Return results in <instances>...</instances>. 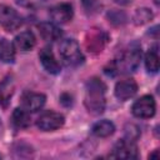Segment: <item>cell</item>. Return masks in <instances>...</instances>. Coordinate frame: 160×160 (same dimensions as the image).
<instances>
[{
	"mask_svg": "<svg viewBox=\"0 0 160 160\" xmlns=\"http://www.w3.org/2000/svg\"><path fill=\"white\" fill-rule=\"evenodd\" d=\"M22 24L21 16L18 14V11L8 5L0 4V26L11 32L18 30Z\"/></svg>",
	"mask_w": 160,
	"mask_h": 160,
	"instance_id": "277c9868",
	"label": "cell"
},
{
	"mask_svg": "<svg viewBox=\"0 0 160 160\" xmlns=\"http://www.w3.org/2000/svg\"><path fill=\"white\" fill-rule=\"evenodd\" d=\"M92 134L98 138H108L114 134L115 125L110 120H100L92 125Z\"/></svg>",
	"mask_w": 160,
	"mask_h": 160,
	"instance_id": "9a60e30c",
	"label": "cell"
},
{
	"mask_svg": "<svg viewBox=\"0 0 160 160\" xmlns=\"http://www.w3.org/2000/svg\"><path fill=\"white\" fill-rule=\"evenodd\" d=\"M11 120H12V124L19 128V129H22V128H28L30 125V112L26 111L24 108H16L11 115Z\"/></svg>",
	"mask_w": 160,
	"mask_h": 160,
	"instance_id": "ac0fdd59",
	"label": "cell"
},
{
	"mask_svg": "<svg viewBox=\"0 0 160 160\" xmlns=\"http://www.w3.org/2000/svg\"><path fill=\"white\" fill-rule=\"evenodd\" d=\"M48 0H18V4L22 8H29V9H36L42 6Z\"/></svg>",
	"mask_w": 160,
	"mask_h": 160,
	"instance_id": "7402d4cb",
	"label": "cell"
},
{
	"mask_svg": "<svg viewBox=\"0 0 160 160\" xmlns=\"http://www.w3.org/2000/svg\"><path fill=\"white\" fill-rule=\"evenodd\" d=\"M49 15L55 24H66L72 19V15H74L72 6L69 2L56 4L50 9Z\"/></svg>",
	"mask_w": 160,
	"mask_h": 160,
	"instance_id": "ba28073f",
	"label": "cell"
},
{
	"mask_svg": "<svg viewBox=\"0 0 160 160\" xmlns=\"http://www.w3.org/2000/svg\"><path fill=\"white\" fill-rule=\"evenodd\" d=\"M65 122V118L62 114L56 111H45L36 120V126L42 131H54L61 128Z\"/></svg>",
	"mask_w": 160,
	"mask_h": 160,
	"instance_id": "52a82bcc",
	"label": "cell"
},
{
	"mask_svg": "<svg viewBox=\"0 0 160 160\" xmlns=\"http://www.w3.org/2000/svg\"><path fill=\"white\" fill-rule=\"evenodd\" d=\"M60 102H61L64 106L69 108V106L72 105V96H71L70 94H68V92H64V94H61V96H60Z\"/></svg>",
	"mask_w": 160,
	"mask_h": 160,
	"instance_id": "d4e9b609",
	"label": "cell"
},
{
	"mask_svg": "<svg viewBox=\"0 0 160 160\" xmlns=\"http://www.w3.org/2000/svg\"><path fill=\"white\" fill-rule=\"evenodd\" d=\"M38 29H39L40 36L45 41H50V42L56 41L62 35L61 29L55 22H41V24H39Z\"/></svg>",
	"mask_w": 160,
	"mask_h": 160,
	"instance_id": "4fadbf2b",
	"label": "cell"
},
{
	"mask_svg": "<svg viewBox=\"0 0 160 160\" xmlns=\"http://www.w3.org/2000/svg\"><path fill=\"white\" fill-rule=\"evenodd\" d=\"M105 84L96 78H92L86 82V96L84 104L89 112L99 115L105 110Z\"/></svg>",
	"mask_w": 160,
	"mask_h": 160,
	"instance_id": "7a4b0ae2",
	"label": "cell"
},
{
	"mask_svg": "<svg viewBox=\"0 0 160 160\" xmlns=\"http://www.w3.org/2000/svg\"><path fill=\"white\" fill-rule=\"evenodd\" d=\"M145 68L149 72H158L159 70V54H158V50L156 48H152L150 49L146 55H145Z\"/></svg>",
	"mask_w": 160,
	"mask_h": 160,
	"instance_id": "d6986e66",
	"label": "cell"
},
{
	"mask_svg": "<svg viewBox=\"0 0 160 160\" xmlns=\"http://www.w3.org/2000/svg\"><path fill=\"white\" fill-rule=\"evenodd\" d=\"M36 44V38L31 31H22L14 39V48L20 51H29Z\"/></svg>",
	"mask_w": 160,
	"mask_h": 160,
	"instance_id": "5bb4252c",
	"label": "cell"
},
{
	"mask_svg": "<svg viewBox=\"0 0 160 160\" xmlns=\"http://www.w3.org/2000/svg\"><path fill=\"white\" fill-rule=\"evenodd\" d=\"M108 40V36L99 29H92L89 31L86 38V48L90 52H100Z\"/></svg>",
	"mask_w": 160,
	"mask_h": 160,
	"instance_id": "7c38bea8",
	"label": "cell"
},
{
	"mask_svg": "<svg viewBox=\"0 0 160 160\" xmlns=\"http://www.w3.org/2000/svg\"><path fill=\"white\" fill-rule=\"evenodd\" d=\"M45 101H46V96L40 92L28 91L21 96V105L29 112H35L42 109V106L45 105Z\"/></svg>",
	"mask_w": 160,
	"mask_h": 160,
	"instance_id": "9c48e42d",
	"label": "cell"
},
{
	"mask_svg": "<svg viewBox=\"0 0 160 160\" xmlns=\"http://www.w3.org/2000/svg\"><path fill=\"white\" fill-rule=\"evenodd\" d=\"M59 54L64 64L68 66H78L84 61V55L80 50V46L74 39H64L60 42Z\"/></svg>",
	"mask_w": 160,
	"mask_h": 160,
	"instance_id": "3957f363",
	"label": "cell"
},
{
	"mask_svg": "<svg viewBox=\"0 0 160 160\" xmlns=\"http://www.w3.org/2000/svg\"><path fill=\"white\" fill-rule=\"evenodd\" d=\"M110 158H116V159H138L139 158V151H138V145L135 140L124 138L119 140L115 145L114 149L110 154Z\"/></svg>",
	"mask_w": 160,
	"mask_h": 160,
	"instance_id": "5b68a950",
	"label": "cell"
},
{
	"mask_svg": "<svg viewBox=\"0 0 160 160\" xmlns=\"http://www.w3.org/2000/svg\"><path fill=\"white\" fill-rule=\"evenodd\" d=\"M141 60V48L138 42H132L129 45L128 49H125L118 59H115L110 66H111V74H126V72H132L138 69L139 64Z\"/></svg>",
	"mask_w": 160,
	"mask_h": 160,
	"instance_id": "6da1fadb",
	"label": "cell"
},
{
	"mask_svg": "<svg viewBox=\"0 0 160 160\" xmlns=\"http://www.w3.org/2000/svg\"><path fill=\"white\" fill-rule=\"evenodd\" d=\"M156 104L151 95H144L139 98L131 108V112L134 116L139 119H150L155 115Z\"/></svg>",
	"mask_w": 160,
	"mask_h": 160,
	"instance_id": "8992f818",
	"label": "cell"
},
{
	"mask_svg": "<svg viewBox=\"0 0 160 160\" xmlns=\"http://www.w3.org/2000/svg\"><path fill=\"white\" fill-rule=\"evenodd\" d=\"M12 92H14V80L12 76L8 75L0 82V105L6 106Z\"/></svg>",
	"mask_w": 160,
	"mask_h": 160,
	"instance_id": "2e32d148",
	"label": "cell"
},
{
	"mask_svg": "<svg viewBox=\"0 0 160 160\" xmlns=\"http://www.w3.org/2000/svg\"><path fill=\"white\" fill-rule=\"evenodd\" d=\"M158 154H159V151H158V150H155L152 154H150V155H149V158H150V159H151V158H158Z\"/></svg>",
	"mask_w": 160,
	"mask_h": 160,
	"instance_id": "484cf974",
	"label": "cell"
},
{
	"mask_svg": "<svg viewBox=\"0 0 160 160\" xmlns=\"http://www.w3.org/2000/svg\"><path fill=\"white\" fill-rule=\"evenodd\" d=\"M108 19L111 24L114 25H122L126 22V15L125 12L120 11V10H111L108 12Z\"/></svg>",
	"mask_w": 160,
	"mask_h": 160,
	"instance_id": "44dd1931",
	"label": "cell"
},
{
	"mask_svg": "<svg viewBox=\"0 0 160 160\" xmlns=\"http://www.w3.org/2000/svg\"><path fill=\"white\" fill-rule=\"evenodd\" d=\"M2 129H4V126H2V122H1V119H0V135L2 132Z\"/></svg>",
	"mask_w": 160,
	"mask_h": 160,
	"instance_id": "4316f807",
	"label": "cell"
},
{
	"mask_svg": "<svg viewBox=\"0 0 160 160\" xmlns=\"http://www.w3.org/2000/svg\"><path fill=\"white\" fill-rule=\"evenodd\" d=\"M136 91H138V84L132 79H125L121 81H118L114 89L115 96L121 101L131 99L136 94Z\"/></svg>",
	"mask_w": 160,
	"mask_h": 160,
	"instance_id": "30bf717a",
	"label": "cell"
},
{
	"mask_svg": "<svg viewBox=\"0 0 160 160\" xmlns=\"http://www.w3.org/2000/svg\"><path fill=\"white\" fill-rule=\"evenodd\" d=\"M39 59L40 62L42 65V68L52 75H56L60 72V64L58 62V60L54 56V52L51 51L50 48H44L40 50L39 52Z\"/></svg>",
	"mask_w": 160,
	"mask_h": 160,
	"instance_id": "8fae6325",
	"label": "cell"
},
{
	"mask_svg": "<svg viewBox=\"0 0 160 160\" xmlns=\"http://www.w3.org/2000/svg\"><path fill=\"white\" fill-rule=\"evenodd\" d=\"M81 4H82V6H84V9H85L88 12H90V14L96 12L98 9L100 8L99 0H81Z\"/></svg>",
	"mask_w": 160,
	"mask_h": 160,
	"instance_id": "cb8c5ba5",
	"label": "cell"
},
{
	"mask_svg": "<svg viewBox=\"0 0 160 160\" xmlns=\"http://www.w3.org/2000/svg\"><path fill=\"white\" fill-rule=\"evenodd\" d=\"M134 22L136 25H142V24H146L149 22L151 19H152V12L146 9V8H141V9H136L135 12H134Z\"/></svg>",
	"mask_w": 160,
	"mask_h": 160,
	"instance_id": "ffe728a7",
	"label": "cell"
},
{
	"mask_svg": "<svg viewBox=\"0 0 160 160\" xmlns=\"http://www.w3.org/2000/svg\"><path fill=\"white\" fill-rule=\"evenodd\" d=\"M139 136H140V130H139V128H138L136 125L130 124V125H128V126L125 128V138L136 141V139H138Z\"/></svg>",
	"mask_w": 160,
	"mask_h": 160,
	"instance_id": "603a6c76",
	"label": "cell"
},
{
	"mask_svg": "<svg viewBox=\"0 0 160 160\" xmlns=\"http://www.w3.org/2000/svg\"><path fill=\"white\" fill-rule=\"evenodd\" d=\"M15 60V48L8 39L0 40V61L11 64Z\"/></svg>",
	"mask_w": 160,
	"mask_h": 160,
	"instance_id": "e0dca14e",
	"label": "cell"
}]
</instances>
